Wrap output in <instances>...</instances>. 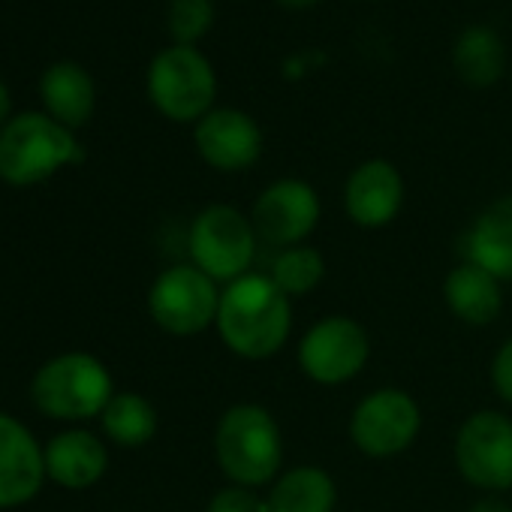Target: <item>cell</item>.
<instances>
[{
  "label": "cell",
  "instance_id": "6da1fadb",
  "mask_svg": "<svg viewBox=\"0 0 512 512\" xmlns=\"http://www.w3.org/2000/svg\"><path fill=\"white\" fill-rule=\"evenodd\" d=\"M220 341L241 359L260 362L281 353L293 332V299L266 272H247L226 284L217 311Z\"/></svg>",
  "mask_w": 512,
  "mask_h": 512
},
{
  "label": "cell",
  "instance_id": "7a4b0ae2",
  "mask_svg": "<svg viewBox=\"0 0 512 512\" xmlns=\"http://www.w3.org/2000/svg\"><path fill=\"white\" fill-rule=\"evenodd\" d=\"M214 458L232 485L260 488L278 479L284 434L263 404H232L214 428Z\"/></svg>",
  "mask_w": 512,
  "mask_h": 512
},
{
  "label": "cell",
  "instance_id": "3957f363",
  "mask_svg": "<svg viewBox=\"0 0 512 512\" xmlns=\"http://www.w3.org/2000/svg\"><path fill=\"white\" fill-rule=\"evenodd\" d=\"M82 148L73 133L49 115L25 112L0 130V178L28 187L67 163H79Z\"/></svg>",
  "mask_w": 512,
  "mask_h": 512
},
{
  "label": "cell",
  "instance_id": "277c9868",
  "mask_svg": "<svg viewBox=\"0 0 512 512\" xmlns=\"http://www.w3.org/2000/svg\"><path fill=\"white\" fill-rule=\"evenodd\" d=\"M34 404L52 419H91L115 398V383L106 365L88 353H64L49 359L34 383Z\"/></svg>",
  "mask_w": 512,
  "mask_h": 512
},
{
  "label": "cell",
  "instance_id": "5b68a950",
  "mask_svg": "<svg viewBox=\"0 0 512 512\" xmlns=\"http://www.w3.org/2000/svg\"><path fill=\"white\" fill-rule=\"evenodd\" d=\"M190 256L193 266L202 269L217 284H232L244 278L256 260V229L232 205H208L190 223Z\"/></svg>",
  "mask_w": 512,
  "mask_h": 512
},
{
  "label": "cell",
  "instance_id": "8992f818",
  "mask_svg": "<svg viewBox=\"0 0 512 512\" xmlns=\"http://www.w3.org/2000/svg\"><path fill=\"white\" fill-rule=\"evenodd\" d=\"M217 76L193 46L163 49L148 70V97L172 121H202L211 112Z\"/></svg>",
  "mask_w": 512,
  "mask_h": 512
},
{
  "label": "cell",
  "instance_id": "52a82bcc",
  "mask_svg": "<svg viewBox=\"0 0 512 512\" xmlns=\"http://www.w3.org/2000/svg\"><path fill=\"white\" fill-rule=\"evenodd\" d=\"M455 467L473 488H512V419L500 410L470 413L455 434Z\"/></svg>",
  "mask_w": 512,
  "mask_h": 512
},
{
  "label": "cell",
  "instance_id": "ba28073f",
  "mask_svg": "<svg viewBox=\"0 0 512 512\" xmlns=\"http://www.w3.org/2000/svg\"><path fill=\"white\" fill-rule=\"evenodd\" d=\"M220 293L223 290H217V281H211L193 263L172 266L154 281L148 293V311L163 332L187 338L217 323Z\"/></svg>",
  "mask_w": 512,
  "mask_h": 512
},
{
  "label": "cell",
  "instance_id": "9c48e42d",
  "mask_svg": "<svg viewBox=\"0 0 512 512\" xmlns=\"http://www.w3.org/2000/svg\"><path fill=\"white\" fill-rule=\"evenodd\" d=\"M422 428V410L413 395L383 386L365 395L350 416V440L371 458H392L413 446Z\"/></svg>",
  "mask_w": 512,
  "mask_h": 512
},
{
  "label": "cell",
  "instance_id": "30bf717a",
  "mask_svg": "<svg viewBox=\"0 0 512 512\" xmlns=\"http://www.w3.org/2000/svg\"><path fill=\"white\" fill-rule=\"evenodd\" d=\"M371 341L362 323L353 317H323L299 341V365L320 386L350 383L368 365Z\"/></svg>",
  "mask_w": 512,
  "mask_h": 512
},
{
  "label": "cell",
  "instance_id": "8fae6325",
  "mask_svg": "<svg viewBox=\"0 0 512 512\" xmlns=\"http://www.w3.org/2000/svg\"><path fill=\"white\" fill-rule=\"evenodd\" d=\"M320 196L302 178H281L269 184L253 202L250 223L256 238L278 250L305 244L320 223Z\"/></svg>",
  "mask_w": 512,
  "mask_h": 512
},
{
  "label": "cell",
  "instance_id": "7c38bea8",
  "mask_svg": "<svg viewBox=\"0 0 512 512\" xmlns=\"http://www.w3.org/2000/svg\"><path fill=\"white\" fill-rule=\"evenodd\" d=\"M199 157L220 172H244L263 154V130L241 109H211L193 133Z\"/></svg>",
  "mask_w": 512,
  "mask_h": 512
},
{
  "label": "cell",
  "instance_id": "4fadbf2b",
  "mask_svg": "<svg viewBox=\"0 0 512 512\" xmlns=\"http://www.w3.org/2000/svg\"><path fill=\"white\" fill-rule=\"evenodd\" d=\"M404 205V178L389 160L359 163L344 184V208L362 229L389 226Z\"/></svg>",
  "mask_w": 512,
  "mask_h": 512
},
{
  "label": "cell",
  "instance_id": "5bb4252c",
  "mask_svg": "<svg viewBox=\"0 0 512 512\" xmlns=\"http://www.w3.org/2000/svg\"><path fill=\"white\" fill-rule=\"evenodd\" d=\"M46 479V455L34 434L0 413V509H10L37 497Z\"/></svg>",
  "mask_w": 512,
  "mask_h": 512
},
{
  "label": "cell",
  "instance_id": "9a60e30c",
  "mask_svg": "<svg viewBox=\"0 0 512 512\" xmlns=\"http://www.w3.org/2000/svg\"><path fill=\"white\" fill-rule=\"evenodd\" d=\"M464 260L500 281H512V193L494 199L461 238Z\"/></svg>",
  "mask_w": 512,
  "mask_h": 512
},
{
  "label": "cell",
  "instance_id": "2e32d148",
  "mask_svg": "<svg viewBox=\"0 0 512 512\" xmlns=\"http://www.w3.org/2000/svg\"><path fill=\"white\" fill-rule=\"evenodd\" d=\"M500 278L485 272L476 263L461 260L443 284L446 308L467 326H491L503 311V290Z\"/></svg>",
  "mask_w": 512,
  "mask_h": 512
},
{
  "label": "cell",
  "instance_id": "e0dca14e",
  "mask_svg": "<svg viewBox=\"0 0 512 512\" xmlns=\"http://www.w3.org/2000/svg\"><path fill=\"white\" fill-rule=\"evenodd\" d=\"M43 455H46V473L58 485L76 488V491L94 485L106 473V464H109L106 446L88 431H64L52 437Z\"/></svg>",
  "mask_w": 512,
  "mask_h": 512
},
{
  "label": "cell",
  "instance_id": "ac0fdd59",
  "mask_svg": "<svg viewBox=\"0 0 512 512\" xmlns=\"http://www.w3.org/2000/svg\"><path fill=\"white\" fill-rule=\"evenodd\" d=\"M40 94H43V103L49 109V118H55L67 130L82 127V124L91 121V112H94V82H91V76L79 64H73V61L52 64L43 73Z\"/></svg>",
  "mask_w": 512,
  "mask_h": 512
},
{
  "label": "cell",
  "instance_id": "d6986e66",
  "mask_svg": "<svg viewBox=\"0 0 512 512\" xmlns=\"http://www.w3.org/2000/svg\"><path fill=\"white\" fill-rule=\"evenodd\" d=\"M269 512H335L338 485L314 464H299L278 476L269 488Z\"/></svg>",
  "mask_w": 512,
  "mask_h": 512
},
{
  "label": "cell",
  "instance_id": "ffe728a7",
  "mask_svg": "<svg viewBox=\"0 0 512 512\" xmlns=\"http://www.w3.org/2000/svg\"><path fill=\"white\" fill-rule=\"evenodd\" d=\"M452 64L461 82L470 88H491L506 70V46L494 28L473 25L458 34L452 46Z\"/></svg>",
  "mask_w": 512,
  "mask_h": 512
},
{
  "label": "cell",
  "instance_id": "44dd1931",
  "mask_svg": "<svg viewBox=\"0 0 512 512\" xmlns=\"http://www.w3.org/2000/svg\"><path fill=\"white\" fill-rule=\"evenodd\" d=\"M100 419L103 431L118 446H145L157 434V410L148 398L136 392H115Z\"/></svg>",
  "mask_w": 512,
  "mask_h": 512
},
{
  "label": "cell",
  "instance_id": "7402d4cb",
  "mask_svg": "<svg viewBox=\"0 0 512 512\" xmlns=\"http://www.w3.org/2000/svg\"><path fill=\"white\" fill-rule=\"evenodd\" d=\"M281 293H287L290 299L308 296L314 287L323 284L326 278V260L323 253L311 244H296V247H284L278 250V256L272 260V269L266 272Z\"/></svg>",
  "mask_w": 512,
  "mask_h": 512
},
{
  "label": "cell",
  "instance_id": "603a6c76",
  "mask_svg": "<svg viewBox=\"0 0 512 512\" xmlns=\"http://www.w3.org/2000/svg\"><path fill=\"white\" fill-rule=\"evenodd\" d=\"M214 22L211 0H172L169 4V34L175 46H193Z\"/></svg>",
  "mask_w": 512,
  "mask_h": 512
},
{
  "label": "cell",
  "instance_id": "cb8c5ba5",
  "mask_svg": "<svg viewBox=\"0 0 512 512\" xmlns=\"http://www.w3.org/2000/svg\"><path fill=\"white\" fill-rule=\"evenodd\" d=\"M208 512H269V500L247 485H226L211 494Z\"/></svg>",
  "mask_w": 512,
  "mask_h": 512
},
{
  "label": "cell",
  "instance_id": "d4e9b609",
  "mask_svg": "<svg viewBox=\"0 0 512 512\" xmlns=\"http://www.w3.org/2000/svg\"><path fill=\"white\" fill-rule=\"evenodd\" d=\"M491 386L506 404H512V338L503 341L491 359Z\"/></svg>",
  "mask_w": 512,
  "mask_h": 512
},
{
  "label": "cell",
  "instance_id": "484cf974",
  "mask_svg": "<svg viewBox=\"0 0 512 512\" xmlns=\"http://www.w3.org/2000/svg\"><path fill=\"white\" fill-rule=\"evenodd\" d=\"M470 512H512V506L503 503L500 497H482L470 506Z\"/></svg>",
  "mask_w": 512,
  "mask_h": 512
},
{
  "label": "cell",
  "instance_id": "4316f807",
  "mask_svg": "<svg viewBox=\"0 0 512 512\" xmlns=\"http://www.w3.org/2000/svg\"><path fill=\"white\" fill-rule=\"evenodd\" d=\"M10 91H7V85L4 82H0V124H4L7 118H10Z\"/></svg>",
  "mask_w": 512,
  "mask_h": 512
},
{
  "label": "cell",
  "instance_id": "83f0119b",
  "mask_svg": "<svg viewBox=\"0 0 512 512\" xmlns=\"http://www.w3.org/2000/svg\"><path fill=\"white\" fill-rule=\"evenodd\" d=\"M281 7H287V10H305V7H314L317 0H278Z\"/></svg>",
  "mask_w": 512,
  "mask_h": 512
}]
</instances>
